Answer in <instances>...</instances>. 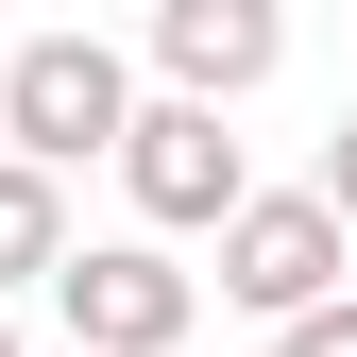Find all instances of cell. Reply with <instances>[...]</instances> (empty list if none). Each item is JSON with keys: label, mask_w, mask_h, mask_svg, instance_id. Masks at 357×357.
I'll return each mask as SVG.
<instances>
[{"label": "cell", "mask_w": 357, "mask_h": 357, "mask_svg": "<svg viewBox=\"0 0 357 357\" xmlns=\"http://www.w3.org/2000/svg\"><path fill=\"white\" fill-rule=\"evenodd\" d=\"M137 68L102 52V34H17V85H0V137L17 170H85V153H137Z\"/></svg>", "instance_id": "1"}, {"label": "cell", "mask_w": 357, "mask_h": 357, "mask_svg": "<svg viewBox=\"0 0 357 357\" xmlns=\"http://www.w3.org/2000/svg\"><path fill=\"white\" fill-rule=\"evenodd\" d=\"M340 255H357V238H340L324 188H255L238 221H221V306H255V324L289 340V324H324V306H340Z\"/></svg>", "instance_id": "2"}, {"label": "cell", "mask_w": 357, "mask_h": 357, "mask_svg": "<svg viewBox=\"0 0 357 357\" xmlns=\"http://www.w3.org/2000/svg\"><path fill=\"white\" fill-rule=\"evenodd\" d=\"M52 306H68V340H85V357H188L204 273H170V238H85L68 273H52Z\"/></svg>", "instance_id": "3"}, {"label": "cell", "mask_w": 357, "mask_h": 357, "mask_svg": "<svg viewBox=\"0 0 357 357\" xmlns=\"http://www.w3.org/2000/svg\"><path fill=\"white\" fill-rule=\"evenodd\" d=\"M119 188H137L153 238H221V221L255 204V170H238V137H221L204 102H153V119H137V153H119Z\"/></svg>", "instance_id": "4"}, {"label": "cell", "mask_w": 357, "mask_h": 357, "mask_svg": "<svg viewBox=\"0 0 357 357\" xmlns=\"http://www.w3.org/2000/svg\"><path fill=\"white\" fill-rule=\"evenodd\" d=\"M273 0H153V68H170V102H238V85H273Z\"/></svg>", "instance_id": "5"}, {"label": "cell", "mask_w": 357, "mask_h": 357, "mask_svg": "<svg viewBox=\"0 0 357 357\" xmlns=\"http://www.w3.org/2000/svg\"><path fill=\"white\" fill-rule=\"evenodd\" d=\"M68 188H52V170H17V153H0V289H17V273H68Z\"/></svg>", "instance_id": "6"}, {"label": "cell", "mask_w": 357, "mask_h": 357, "mask_svg": "<svg viewBox=\"0 0 357 357\" xmlns=\"http://www.w3.org/2000/svg\"><path fill=\"white\" fill-rule=\"evenodd\" d=\"M273 357H357V289H340V306H324V324H289V340H273Z\"/></svg>", "instance_id": "7"}, {"label": "cell", "mask_w": 357, "mask_h": 357, "mask_svg": "<svg viewBox=\"0 0 357 357\" xmlns=\"http://www.w3.org/2000/svg\"><path fill=\"white\" fill-rule=\"evenodd\" d=\"M324 204H340V238H357V119L324 137Z\"/></svg>", "instance_id": "8"}, {"label": "cell", "mask_w": 357, "mask_h": 357, "mask_svg": "<svg viewBox=\"0 0 357 357\" xmlns=\"http://www.w3.org/2000/svg\"><path fill=\"white\" fill-rule=\"evenodd\" d=\"M0 85H17V52H0Z\"/></svg>", "instance_id": "9"}, {"label": "cell", "mask_w": 357, "mask_h": 357, "mask_svg": "<svg viewBox=\"0 0 357 357\" xmlns=\"http://www.w3.org/2000/svg\"><path fill=\"white\" fill-rule=\"evenodd\" d=\"M0 357H17V324H0Z\"/></svg>", "instance_id": "10"}]
</instances>
